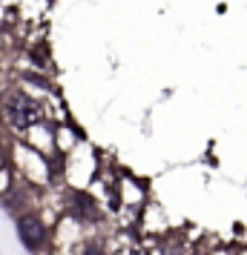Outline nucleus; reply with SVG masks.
I'll use <instances>...</instances> for the list:
<instances>
[{
    "label": "nucleus",
    "instance_id": "1",
    "mask_svg": "<svg viewBox=\"0 0 247 255\" xmlns=\"http://www.w3.org/2000/svg\"><path fill=\"white\" fill-rule=\"evenodd\" d=\"M6 115H9V121H12L14 127L26 129L40 121V106L32 98H26V95H12L6 101Z\"/></svg>",
    "mask_w": 247,
    "mask_h": 255
},
{
    "label": "nucleus",
    "instance_id": "2",
    "mask_svg": "<svg viewBox=\"0 0 247 255\" xmlns=\"http://www.w3.org/2000/svg\"><path fill=\"white\" fill-rule=\"evenodd\" d=\"M17 232H20V238H23L26 247H40L43 244V238H46V232H43V224L35 218H20V224H17Z\"/></svg>",
    "mask_w": 247,
    "mask_h": 255
},
{
    "label": "nucleus",
    "instance_id": "3",
    "mask_svg": "<svg viewBox=\"0 0 247 255\" xmlns=\"http://www.w3.org/2000/svg\"><path fill=\"white\" fill-rule=\"evenodd\" d=\"M127 255H147V253H141V250H132V253H127Z\"/></svg>",
    "mask_w": 247,
    "mask_h": 255
}]
</instances>
